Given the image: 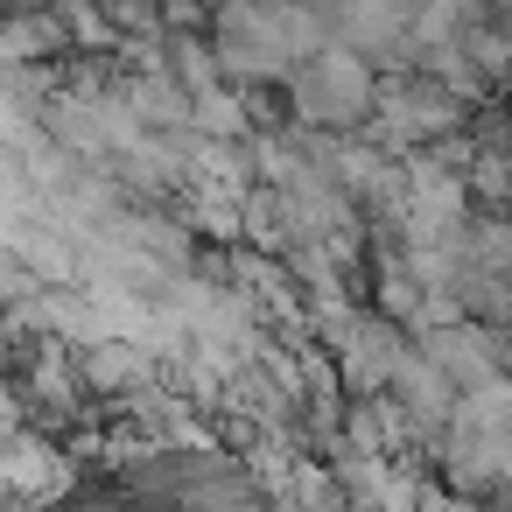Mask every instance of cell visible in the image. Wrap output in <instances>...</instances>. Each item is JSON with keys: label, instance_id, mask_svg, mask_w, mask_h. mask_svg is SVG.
I'll return each instance as SVG.
<instances>
[{"label": "cell", "instance_id": "cell-1", "mask_svg": "<svg viewBox=\"0 0 512 512\" xmlns=\"http://www.w3.org/2000/svg\"><path fill=\"white\" fill-rule=\"evenodd\" d=\"M43 512H281L274 491L211 442H127L85 456Z\"/></svg>", "mask_w": 512, "mask_h": 512}]
</instances>
